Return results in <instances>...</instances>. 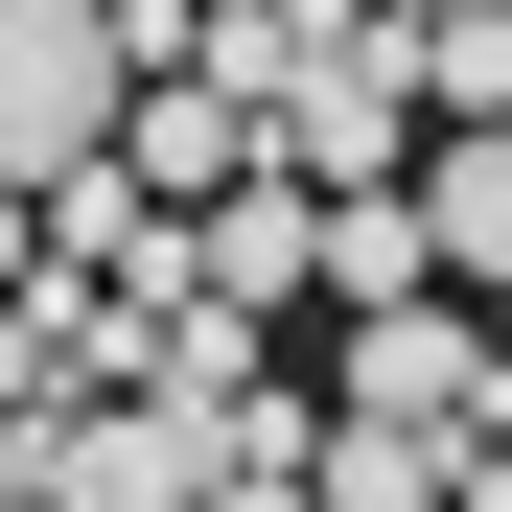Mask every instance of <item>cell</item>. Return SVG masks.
Returning <instances> with one entry per match:
<instances>
[{
  "instance_id": "cell-1",
  "label": "cell",
  "mask_w": 512,
  "mask_h": 512,
  "mask_svg": "<svg viewBox=\"0 0 512 512\" xmlns=\"http://www.w3.org/2000/svg\"><path fill=\"white\" fill-rule=\"evenodd\" d=\"M117 94H140L117 0H0V187H70L117 140Z\"/></svg>"
},
{
  "instance_id": "cell-2",
  "label": "cell",
  "mask_w": 512,
  "mask_h": 512,
  "mask_svg": "<svg viewBox=\"0 0 512 512\" xmlns=\"http://www.w3.org/2000/svg\"><path fill=\"white\" fill-rule=\"evenodd\" d=\"M350 419H443V443H512V326H466L443 280L350 303Z\"/></svg>"
},
{
  "instance_id": "cell-3",
  "label": "cell",
  "mask_w": 512,
  "mask_h": 512,
  "mask_svg": "<svg viewBox=\"0 0 512 512\" xmlns=\"http://www.w3.org/2000/svg\"><path fill=\"white\" fill-rule=\"evenodd\" d=\"M117 163H140V187L163 210H210L233 187V163H256V94H233V70L187 47V70H140V94H117Z\"/></svg>"
},
{
  "instance_id": "cell-4",
  "label": "cell",
  "mask_w": 512,
  "mask_h": 512,
  "mask_svg": "<svg viewBox=\"0 0 512 512\" xmlns=\"http://www.w3.org/2000/svg\"><path fill=\"white\" fill-rule=\"evenodd\" d=\"M419 233H443V280H466V303L512 280V117H443V163H419Z\"/></svg>"
},
{
  "instance_id": "cell-6",
  "label": "cell",
  "mask_w": 512,
  "mask_h": 512,
  "mask_svg": "<svg viewBox=\"0 0 512 512\" xmlns=\"http://www.w3.org/2000/svg\"><path fill=\"white\" fill-rule=\"evenodd\" d=\"M396 24H443V0H396Z\"/></svg>"
},
{
  "instance_id": "cell-5",
  "label": "cell",
  "mask_w": 512,
  "mask_h": 512,
  "mask_svg": "<svg viewBox=\"0 0 512 512\" xmlns=\"http://www.w3.org/2000/svg\"><path fill=\"white\" fill-rule=\"evenodd\" d=\"M419 280H443L419 187H326V303H419Z\"/></svg>"
}]
</instances>
